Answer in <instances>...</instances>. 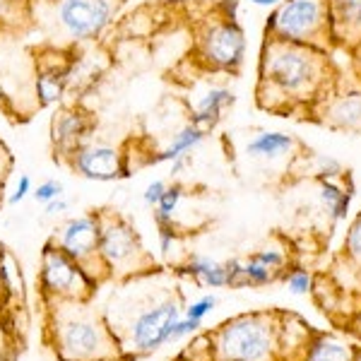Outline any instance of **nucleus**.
<instances>
[{
	"instance_id": "1",
	"label": "nucleus",
	"mask_w": 361,
	"mask_h": 361,
	"mask_svg": "<svg viewBox=\"0 0 361 361\" xmlns=\"http://www.w3.org/2000/svg\"><path fill=\"white\" fill-rule=\"evenodd\" d=\"M340 78V70L328 51L265 37L258 61L255 102L267 114L299 116L308 121L313 109L337 87Z\"/></svg>"
},
{
	"instance_id": "2",
	"label": "nucleus",
	"mask_w": 361,
	"mask_h": 361,
	"mask_svg": "<svg viewBox=\"0 0 361 361\" xmlns=\"http://www.w3.org/2000/svg\"><path fill=\"white\" fill-rule=\"evenodd\" d=\"M56 352L63 361H114L118 342L97 313L80 306L58 311L56 316Z\"/></svg>"
},
{
	"instance_id": "3",
	"label": "nucleus",
	"mask_w": 361,
	"mask_h": 361,
	"mask_svg": "<svg viewBox=\"0 0 361 361\" xmlns=\"http://www.w3.org/2000/svg\"><path fill=\"white\" fill-rule=\"evenodd\" d=\"M265 37L306 44L333 54L328 0H282L267 17Z\"/></svg>"
},
{
	"instance_id": "4",
	"label": "nucleus",
	"mask_w": 361,
	"mask_h": 361,
	"mask_svg": "<svg viewBox=\"0 0 361 361\" xmlns=\"http://www.w3.org/2000/svg\"><path fill=\"white\" fill-rule=\"evenodd\" d=\"M214 361H265L275 345L267 316H238L209 335Z\"/></svg>"
},
{
	"instance_id": "5",
	"label": "nucleus",
	"mask_w": 361,
	"mask_h": 361,
	"mask_svg": "<svg viewBox=\"0 0 361 361\" xmlns=\"http://www.w3.org/2000/svg\"><path fill=\"white\" fill-rule=\"evenodd\" d=\"M123 0H54L51 22L68 42H92L114 22Z\"/></svg>"
},
{
	"instance_id": "6",
	"label": "nucleus",
	"mask_w": 361,
	"mask_h": 361,
	"mask_svg": "<svg viewBox=\"0 0 361 361\" xmlns=\"http://www.w3.org/2000/svg\"><path fill=\"white\" fill-rule=\"evenodd\" d=\"M246 37L234 15H214L197 32V56L209 70L236 75L243 66Z\"/></svg>"
},
{
	"instance_id": "7",
	"label": "nucleus",
	"mask_w": 361,
	"mask_h": 361,
	"mask_svg": "<svg viewBox=\"0 0 361 361\" xmlns=\"http://www.w3.org/2000/svg\"><path fill=\"white\" fill-rule=\"evenodd\" d=\"M99 217H102L99 255H102L106 270H111L114 275L140 272L142 263H147V253H145L135 229L118 214L99 212Z\"/></svg>"
},
{
	"instance_id": "8",
	"label": "nucleus",
	"mask_w": 361,
	"mask_h": 361,
	"mask_svg": "<svg viewBox=\"0 0 361 361\" xmlns=\"http://www.w3.org/2000/svg\"><path fill=\"white\" fill-rule=\"evenodd\" d=\"M42 287L58 301H82L94 289V279L82 265L49 241L42 253Z\"/></svg>"
},
{
	"instance_id": "9",
	"label": "nucleus",
	"mask_w": 361,
	"mask_h": 361,
	"mask_svg": "<svg viewBox=\"0 0 361 361\" xmlns=\"http://www.w3.org/2000/svg\"><path fill=\"white\" fill-rule=\"evenodd\" d=\"M180 320V301L178 299H164L157 301L149 308H142L137 318L128 328V347L137 354H149L154 349L169 345L171 330Z\"/></svg>"
},
{
	"instance_id": "10",
	"label": "nucleus",
	"mask_w": 361,
	"mask_h": 361,
	"mask_svg": "<svg viewBox=\"0 0 361 361\" xmlns=\"http://www.w3.org/2000/svg\"><path fill=\"white\" fill-rule=\"evenodd\" d=\"M99 234H102V217H99V212H92L68 219L51 241L66 255H70L75 263L82 265L87 275H90L94 260L104 265L102 255H99Z\"/></svg>"
},
{
	"instance_id": "11",
	"label": "nucleus",
	"mask_w": 361,
	"mask_h": 361,
	"mask_svg": "<svg viewBox=\"0 0 361 361\" xmlns=\"http://www.w3.org/2000/svg\"><path fill=\"white\" fill-rule=\"evenodd\" d=\"M308 121L337 133L361 135V85L357 82V87L345 90V80L340 78L335 90L311 111Z\"/></svg>"
},
{
	"instance_id": "12",
	"label": "nucleus",
	"mask_w": 361,
	"mask_h": 361,
	"mask_svg": "<svg viewBox=\"0 0 361 361\" xmlns=\"http://www.w3.org/2000/svg\"><path fill=\"white\" fill-rule=\"evenodd\" d=\"M66 164L82 178L102 180V183L104 180H118L128 176L126 154L118 147L102 142H85L82 147H78L70 154Z\"/></svg>"
},
{
	"instance_id": "13",
	"label": "nucleus",
	"mask_w": 361,
	"mask_h": 361,
	"mask_svg": "<svg viewBox=\"0 0 361 361\" xmlns=\"http://www.w3.org/2000/svg\"><path fill=\"white\" fill-rule=\"evenodd\" d=\"M94 130V118L82 106H61L51 118V147L56 161H68L70 154L82 147Z\"/></svg>"
},
{
	"instance_id": "14",
	"label": "nucleus",
	"mask_w": 361,
	"mask_h": 361,
	"mask_svg": "<svg viewBox=\"0 0 361 361\" xmlns=\"http://www.w3.org/2000/svg\"><path fill=\"white\" fill-rule=\"evenodd\" d=\"M333 46L352 54L361 44V0H328Z\"/></svg>"
},
{
	"instance_id": "15",
	"label": "nucleus",
	"mask_w": 361,
	"mask_h": 361,
	"mask_svg": "<svg viewBox=\"0 0 361 361\" xmlns=\"http://www.w3.org/2000/svg\"><path fill=\"white\" fill-rule=\"evenodd\" d=\"M234 92L226 90V87H212L197 99L195 109L190 111V123L200 126L202 130H212L222 121L226 109L234 106Z\"/></svg>"
},
{
	"instance_id": "16",
	"label": "nucleus",
	"mask_w": 361,
	"mask_h": 361,
	"mask_svg": "<svg viewBox=\"0 0 361 361\" xmlns=\"http://www.w3.org/2000/svg\"><path fill=\"white\" fill-rule=\"evenodd\" d=\"M301 147V142L289 133H277V130H265L258 133L255 137L248 140L246 145V154L253 159H267V161H277L282 157L294 154Z\"/></svg>"
},
{
	"instance_id": "17",
	"label": "nucleus",
	"mask_w": 361,
	"mask_h": 361,
	"mask_svg": "<svg viewBox=\"0 0 361 361\" xmlns=\"http://www.w3.org/2000/svg\"><path fill=\"white\" fill-rule=\"evenodd\" d=\"M70 80V66H63V63H49V66L39 68L37 75V99L39 106H51V104H58L66 94V87Z\"/></svg>"
},
{
	"instance_id": "18",
	"label": "nucleus",
	"mask_w": 361,
	"mask_h": 361,
	"mask_svg": "<svg viewBox=\"0 0 361 361\" xmlns=\"http://www.w3.org/2000/svg\"><path fill=\"white\" fill-rule=\"evenodd\" d=\"M205 135H207V130H202L200 126H195V123H190V121H188V123L180 128L176 135H173V140L169 142L166 149L152 154L149 164H164V161H173V159H178V157L188 154L190 149L197 147V145L205 140Z\"/></svg>"
},
{
	"instance_id": "19",
	"label": "nucleus",
	"mask_w": 361,
	"mask_h": 361,
	"mask_svg": "<svg viewBox=\"0 0 361 361\" xmlns=\"http://www.w3.org/2000/svg\"><path fill=\"white\" fill-rule=\"evenodd\" d=\"M183 272L190 277H195L197 282L205 284V287H212V289L226 287L224 265L214 263V260H209V258H200V255H195V258H190V263L183 267Z\"/></svg>"
},
{
	"instance_id": "20",
	"label": "nucleus",
	"mask_w": 361,
	"mask_h": 361,
	"mask_svg": "<svg viewBox=\"0 0 361 361\" xmlns=\"http://www.w3.org/2000/svg\"><path fill=\"white\" fill-rule=\"evenodd\" d=\"M308 361H352V357H349V347L330 340L313 347L311 354H308Z\"/></svg>"
},
{
	"instance_id": "21",
	"label": "nucleus",
	"mask_w": 361,
	"mask_h": 361,
	"mask_svg": "<svg viewBox=\"0 0 361 361\" xmlns=\"http://www.w3.org/2000/svg\"><path fill=\"white\" fill-rule=\"evenodd\" d=\"M323 197L325 202H330V209L337 219H345L347 217V207H349V193H345L342 188H337L335 183H323Z\"/></svg>"
},
{
	"instance_id": "22",
	"label": "nucleus",
	"mask_w": 361,
	"mask_h": 361,
	"mask_svg": "<svg viewBox=\"0 0 361 361\" xmlns=\"http://www.w3.org/2000/svg\"><path fill=\"white\" fill-rule=\"evenodd\" d=\"M32 195L37 202H42V205H49L51 200H56V197H63V183L61 180H44V183H39L37 188H32Z\"/></svg>"
},
{
	"instance_id": "23",
	"label": "nucleus",
	"mask_w": 361,
	"mask_h": 361,
	"mask_svg": "<svg viewBox=\"0 0 361 361\" xmlns=\"http://www.w3.org/2000/svg\"><path fill=\"white\" fill-rule=\"evenodd\" d=\"M180 195H183V185L180 183H173V185H166L164 195L159 197V202H157V209L159 212H166V214H173V209L178 207L180 202Z\"/></svg>"
},
{
	"instance_id": "24",
	"label": "nucleus",
	"mask_w": 361,
	"mask_h": 361,
	"mask_svg": "<svg viewBox=\"0 0 361 361\" xmlns=\"http://www.w3.org/2000/svg\"><path fill=\"white\" fill-rule=\"evenodd\" d=\"M345 250L349 253V258H354L361 263V214L357 217V222L352 224V229H349L347 241H345Z\"/></svg>"
},
{
	"instance_id": "25",
	"label": "nucleus",
	"mask_w": 361,
	"mask_h": 361,
	"mask_svg": "<svg viewBox=\"0 0 361 361\" xmlns=\"http://www.w3.org/2000/svg\"><path fill=\"white\" fill-rule=\"evenodd\" d=\"M202 328V320H195V318H183V320H178L176 325H173V330H171V337H169V342H178L180 337H185V335H193L197 333V330Z\"/></svg>"
},
{
	"instance_id": "26",
	"label": "nucleus",
	"mask_w": 361,
	"mask_h": 361,
	"mask_svg": "<svg viewBox=\"0 0 361 361\" xmlns=\"http://www.w3.org/2000/svg\"><path fill=\"white\" fill-rule=\"evenodd\" d=\"M214 306H217V299H214V296H205V299H200V301H195V304L188 306V311H185V318L202 320Z\"/></svg>"
},
{
	"instance_id": "27",
	"label": "nucleus",
	"mask_w": 361,
	"mask_h": 361,
	"mask_svg": "<svg viewBox=\"0 0 361 361\" xmlns=\"http://www.w3.org/2000/svg\"><path fill=\"white\" fill-rule=\"evenodd\" d=\"M308 287H311V277H308V272L296 270L289 275V289H292L294 294H306Z\"/></svg>"
},
{
	"instance_id": "28",
	"label": "nucleus",
	"mask_w": 361,
	"mask_h": 361,
	"mask_svg": "<svg viewBox=\"0 0 361 361\" xmlns=\"http://www.w3.org/2000/svg\"><path fill=\"white\" fill-rule=\"evenodd\" d=\"M164 190H166V183H164V180H154V183H149L147 188H145V193H142L145 205L154 207L157 202H159V197L164 195Z\"/></svg>"
},
{
	"instance_id": "29",
	"label": "nucleus",
	"mask_w": 361,
	"mask_h": 361,
	"mask_svg": "<svg viewBox=\"0 0 361 361\" xmlns=\"http://www.w3.org/2000/svg\"><path fill=\"white\" fill-rule=\"evenodd\" d=\"M29 193H32V178L25 173V176H20V180H17V188H15V193L8 197V202L10 205H17V202L25 200Z\"/></svg>"
},
{
	"instance_id": "30",
	"label": "nucleus",
	"mask_w": 361,
	"mask_h": 361,
	"mask_svg": "<svg viewBox=\"0 0 361 361\" xmlns=\"http://www.w3.org/2000/svg\"><path fill=\"white\" fill-rule=\"evenodd\" d=\"M349 58H352V61H349V66H352L354 80H357V82L361 85V44L352 51V54H349Z\"/></svg>"
},
{
	"instance_id": "31",
	"label": "nucleus",
	"mask_w": 361,
	"mask_h": 361,
	"mask_svg": "<svg viewBox=\"0 0 361 361\" xmlns=\"http://www.w3.org/2000/svg\"><path fill=\"white\" fill-rule=\"evenodd\" d=\"M68 209V202L63 200V197H56V200H51L49 205H46V214H61Z\"/></svg>"
},
{
	"instance_id": "32",
	"label": "nucleus",
	"mask_w": 361,
	"mask_h": 361,
	"mask_svg": "<svg viewBox=\"0 0 361 361\" xmlns=\"http://www.w3.org/2000/svg\"><path fill=\"white\" fill-rule=\"evenodd\" d=\"M253 5H260V8H275V5H279L282 0H250Z\"/></svg>"
},
{
	"instance_id": "33",
	"label": "nucleus",
	"mask_w": 361,
	"mask_h": 361,
	"mask_svg": "<svg viewBox=\"0 0 361 361\" xmlns=\"http://www.w3.org/2000/svg\"><path fill=\"white\" fill-rule=\"evenodd\" d=\"M0 361H15V357H3V359H0Z\"/></svg>"
},
{
	"instance_id": "34",
	"label": "nucleus",
	"mask_w": 361,
	"mask_h": 361,
	"mask_svg": "<svg viewBox=\"0 0 361 361\" xmlns=\"http://www.w3.org/2000/svg\"><path fill=\"white\" fill-rule=\"evenodd\" d=\"M5 152V147H3V142H0V154H3Z\"/></svg>"
}]
</instances>
